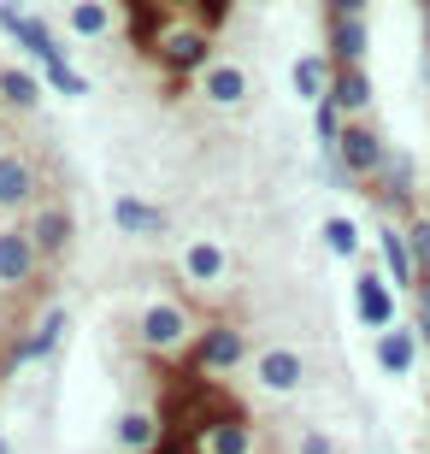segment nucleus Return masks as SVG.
<instances>
[{
    "instance_id": "nucleus-32",
    "label": "nucleus",
    "mask_w": 430,
    "mask_h": 454,
    "mask_svg": "<svg viewBox=\"0 0 430 454\" xmlns=\"http://www.w3.org/2000/svg\"><path fill=\"white\" fill-rule=\"evenodd\" d=\"M413 331H418V348H430V307L413 301Z\"/></svg>"
},
{
    "instance_id": "nucleus-12",
    "label": "nucleus",
    "mask_w": 430,
    "mask_h": 454,
    "mask_svg": "<svg viewBox=\"0 0 430 454\" xmlns=\"http://www.w3.org/2000/svg\"><path fill=\"white\" fill-rule=\"evenodd\" d=\"M35 271H42V254H35L30 231L24 224H0V289H30Z\"/></svg>"
},
{
    "instance_id": "nucleus-23",
    "label": "nucleus",
    "mask_w": 430,
    "mask_h": 454,
    "mask_svg": "<svg viewBox=\"0 0 430 454\" xmlns=\"http://www.w3.org/2000/svg\"><path fill=\"white\" fill-rule=\"evenodd\" d=\"M289 89H295V101L318 106L331 95V59H324V53H301L295 66H289Z\"/></svg>"
},
{
    "instance_id": "nucleus-38",
    "label": "nucleus",
    "mask_w": 430,
    "mask_h": 454,
    "mask_svg": "<svg viewBox=\"0 0 430 454\" xmlns=\"http://www.w3.org/2000/svg\"><path fill=\"white\" fill-rule=\"evenodd\" d=\"M0 118H6V106H0Z\"/></svg>"
},
{
    "instance_id": "nucleus-33",
    "label": "nucleus",
    "mask_w": 430,
    "mask_h": 454,
    "mask_svg": "<svg viewBox=\"0 0 430 454\" xmlns=\"http://www.w3.org/2000/svg\"><path fill=\"white\" fill-rule=\"evenodd\" d=\"M418 24H425V48H430V0H418Z\"/></svg>"
},
{
    "instance_id": "nucleus-36",
    "label": "nucleus",
    "mask_w": 430,
    "mask_h": 454,
    "mask_svg": "<svg viewBox=\"0 0 430 454\" xmlns=\"http://www.w3.org/2000/svg\"><path fill=\"white\" fill-rule=\"evenodd\" d=\"M0 454H12V442H6V431H0Z\"/></svg>"
},
{
    "instance_id": "nucleus-28",
    "label": "nucleus",
    "mask_w": 430,
    "mask_h": 454,
    "mask_svg": "<svg viewBox=\"0 0 430 454\" xmlns=\"http://www.w3.org/2000/svg\"><path fill=\"white\" fill-rule=\"evenodd\" d=\"M42 83H48V95H66V101H83L89 95V77L77 66H53V71H42Z\"/></svg>"
},
{
    "instance_id": "nucleus-27",
    "label": "nucleus",
    "mask_w": 430,
    "mask_h": 454,
    "mask_svg": "<svg viewBox=\"0 0 430 454\" xmlns=\"http://www.w3.org/2000/svg\"><path fill=\"white\" fill-rule=\"evenodd\" d=\"M407 248H413V271L430 278V213H413V219H407Z\"/></svg>"
},
{
    "instance_id": "nucleus-17",
    "label": "nucleus",
    "mask_w": 430,
    "mask_h": 454,
    "mask_svg": "<svg viewBox=\"0 0 430 454\" xmlns=\"http://www.w3.org/2000/svg\"><path fill=\"white\" fill-rule=\"evenodd\" d=\"M365 53H371L365 18H324V59L331 66H365Z\"/></svg>"
},
{
    "instance_id": "nucleus-10",
    "label": "nucleus",
    "mask_w": 430,
    "mask_h": 454,
    "mask_svg": "<svg viewBox=\"0 0 430 454\" xmlns=\"http://www.w3.org/2000/svg\"><path fill=\"white\" fill-rule=\"evenodd\" d=\"M342 166L354 171V177H360V184H371V177H378L383 166H389V142H383V130L378 124H365V118H348V130H342Z\"/></svg>"
},
{
    "instance_id": "nucleus-1",
    "label": "nucleus",
    "mask_w": 430,
    "mask_h": 454,
    "mask_svg": "<svg viewBox=\"0 0 430 454\" xmlns=\"http://www.w3.org/2000/svg\"><path fill=\"white\" fill-rule=\"evenodd\" d=\"M195 307L177 301V295H148V301L136 307V342L148 354H160V360H171V354H189L195 348Z\"/></svg>"
},
{
    "instance_id": "nucleus-5",
    "label": "nucleus",
    "mask_w": 430,
    "mask_h": 454,
    "mask_svg": "<svg viewBox=\"0 0 430 454\" xmlns=\"http://www.w3.org/2000/svg\"><path fill=\"white\" fill-rule=\"evenodd\" d=\"M360 195H371L378 201L383 219L407 224L418 213V171H413V153H389V166L371 177V189H360Z\"/></svg>"
},
{
    "instance_id": "nucleus-22",
    "label": "nucleus",
    "mask_w": 430,
    "mask_h": 454,
    "mask_svg": "<svg viewBox=\"0 0 430 454\" xmlns=\"http://www.w3.org/2000/svg\"><path fill=\"white\" fill-rule=\"evenodd\" d=\"M200 95H207L213 106H242L248 101V71L231 66V59H218V66L200 71Z\"/></svg>"
},
{
    "instance_id": "nucleus-14",
    "label": "nucleus",
    "mask_w": 430,
    "mask_h": 454,
    "mask_svg": "<svg viewBox=\"0 0 430 454\" xmlns=\"http://www.w3.org/2000/svg\"><path fill=\"white\" fill-rule=\"evenodd\" d=\"M371 360H378L383 378H413L418 372V331L413 325H389L371 337Z\"/></svg>"
},
{
    "instance_id": "nucleus-37",
    "label": "nucleus",
    "mask_w": 430,
    "mask_h": 454,
    "mask_svg": "<svg viewBox=\"0 0 430 454\" xmlns=\"http://www.w3.org/2000/svg\"><path fill=\"white\" fill-rule=\"evenodd\" d=\"M254 6H271V0H254Z\"/></svg>"
},
{
    "instance_id": "nucleus-21",
    "label": "nucleus",
    "mask_w": 430,
    "mask_h": 454,
    "mask_svg": "<svg viewBox=\"0 0 430 454\" xmlns=\"http://www.w3.org/2000/svg\"><path fill=\"white\" fill-rule=\"evenodd\" d=\"M371 95H378V89H371V71L365 66H331V101L342 106L348 118L371 113Z\"/></svg>"
},
{
    "instance_id": "nucleus-6",
    "label": "nucleus",
    "mask_w": 430,
    "mask_h": 454,
    "mask_svg": "<svg viewBox=\"0 0 430 454\" xmlns=\"http://www.w3.org/2000/svg\"><path fill=\"white\" fill-rule=\"evenodd\" d=\"M30 242H35V254H42V266H53V260H66L71 254V242H77V213H71L66 201H35V213H30Z\"/></svg>"
},
{
    "instance_id": "nucleus-26",
    "label": "nucleus",
    "mask_w": 430,
    "mask_h": 454,
    "mask_svg": "<svg viewBox=\"0 0 430 454\" xmlns=\"http://www.w3.org/2000/svg\"><path fill=\"white\" fill-rule=\"evenodd\" d=\"M342 130H348V113L331 101V95H324V101L313 106V142H318V153H336V148H342Z\"/></svg>"
},
{
    "instance_id": "nucleus-7",
    "label": "nucleus",
    "mask_w": 430,
    "mask_h": 454,
    "mask_svg": "<svg viewBox=\"0 0 430 454\" xmlns=\"http://www.w3.org/2000/svg\"><path fill=\"white\" fill-rule=\"evenodd\" d=\"M153 53H160V66L189 77V71H207L213 66V35L200 30V24H171L166 35H153Z\"/></svg>"
},
{
    "instance_id": "nucleus-2",
    "label": "nucleus",
    "mask_w": 430,
    "mask_h": 454,
    "mask_svg": "<svg viewBox=\"0 0 430 454\" xmlns=\"http://www.w3.org/2000/svg\"><path fill=\"white\" fill-rule=\"evenodd\" d=\"M183 360L195 372H207V378H231V372H242L254 360V342L236 319H207L195 331V348L183 354Z\"/></svg>"
},
{
    "instance_id": "nucleus-8",
    "label": "nucleus",
    "mask_w": 430,
    "mask_h": 454,
    "mask_svg": "<svg viewBox=\"0 0 430 454\" xmlns=\"http://www.w3.org/2000/svg\"><path fill=\"white\" fill-rule=\"evenodd\" d=\"M42 201V171L24 148H0V213H35Z\"/></svg>"
},
{
    "instance_id": "nucleus-30",
    "label": "nucleus",
    "mask_w": 430,
    "mask_h": 454,
    "mask_svg": "<svg viewBox=\"0 0 430 454\" xmlns=\"http://www.w3.org/2000/svg\"><path fill=\"white\" fill-rule=\"evenodd\" d=\"M295 454H336V437L324 431V425H307V431H301V449H295Z\"/></svg>"
},
{
    "instance_id": "nucleus-18",
    "label": "nucleus",
    "mask_w": 430,
    "mask_h": 454,
    "mask_svg": "<svg viewBox=\"0 0 430 454\" xmlns=\"http://www.w3.org/2000/svg\"><path fill=\"white\" fill-rule=\"evenodd\" d=\"M12 42H18L24 53H30V59H35L42 71H53V66H71V48L59 42V30H53L48 18H35V12H24V18H18Z\"/></svg>"
},
{
    "instance_id": "nucleus-16",
    "label": "nucleus",
    "mask_w": 430,
    "mask_h": 454,
    "mask_svg": "<svg viewBox=\"0 0 430 454\" xmlns=\"http://www.w3.org/2000/svg\"><path fill=\"white\" fill-rule=\"evenodd\" d=\"M113 224L118 236H166L171 231V213L160 201H148V195H113Z\"/></svg>"
},
{
    "instance_id": "nucleus-9",
    "label": "nucleus",
    "mask_w": 430,
    "mask_h": 454,
    "mask_svg": "<svg viewBox=\"0 0 430 454\" xmlns=\"http://www.w3.org/2000/svg\"><path fill=\"white\" fill-rule=\"evenodd\" d=\"M195 449L200 454H260V425L248 413H213L195 425Z\"/></svg>"
},
{
    "instance_id": "nucleus-19",
    "label": "nucleus",
    "mask_w": 430,
    "mask_h": 454,
    "mask_svg": "<svg viewBox=\"0 0 430 454\" xmlns=\"http://www.w3.org/2000/svg\"><path fill=\"white\" fill-rule=\"evenodd\" d=\"M113 442H118V454H153L160 449V413L153 407H118Z\"/></svg>"
},
{
    "instance_id": "nucleus-15",
    "label": "nucleus",
    "mask_w": 430,
    "mask_h": 454,
    "mask_svg": "<svg viewBox=\"0 0 430 454\" xmlns=\"http://www.w3.org/2000/svg\"><path fill=\"white\" fill-rule=\"evenodd\" d=\"M378 266H383V278L395 289H413L418 284V271H413V248H407V224H395V219H378Z\"/></svg>"
},
{
    "instance_id": "nucleus-11",
    "label": "nucleus",
    "mask_w": 430,
    "mask_h": 454,
    "mask_svg": "<svg viewBox=\"0 0 430 454\" xmlns=\"http://www.w3.org/2000/svg\"><path fill=\"white\" fill-rule=\"evenodd\" d=\"M254 378H260L265 395H295L307 384V360L289 342H265V348H254Z\"/></svg>"
},
{
    "instance_id": "nucleus-20",
    "label": "nucleus",
    "mask_w": 430,
    "mask_h": 454,
    "mask_svg": "<svg viewBox=\"0 0 430 454\" xmlns=\"http://www.w3.org/2000/svg\"><path fill=\"white\" fill-rule=\"evenodd\" d=\"M42 95H48V83H42V71H24V66H0V106L18 118L42 113Z\"/></svg>"
},
{
    "instance_id": "nucleus-35",
    "label": "nucleus",
    "mask_w": 430,
    "mask_h": 454,
    "mask_svg": "<svg viewBox=\"0 0 430 454\" xmlns=\"http://www.w3.org/2000/svg\"><path fill=\"white\" fill-rule=\"evenodd\" d=\"M6 337H12V331H6V319H0V354H6Z\"/></svg>"
},
{
    "instance_id": "nucleus-13",
    "label": "nucleus",
    "mask_w": 430,
    "mask_h": 454,
    "mask_svg": "<svg viewBox=\"0 0 430 454\" xmlns=\"http://www.w3.org/2000/svg\"><path fill=\"white\" fill-rule=\"evenodd\" d=\"M177 266H183V278H189V284L218 289L224 278H231V248H224L218 236H189V242H183V254H177Z\"/></svg>"
},
{
    "instance_id": "nucleus-24",
    "label": "nucleus",
    "mask_w": 430,
    "mask_h": 454,
    "mask_svg": "<svg viewBox=\"0 0 430 454\" xmlns=\"http://www.w3.org/2000/svg\"><path fill=\"white\" fill-rule=\"evenodd\" d=\"M318 236H324V254H331V260H348V266L365 260V236H360V224L348 219V213H331V219L318 224Z\"/></svg>"
},
{
    "instance_id": "nucleus-29",
    "label": "nucleus",
    "mask_w": 430,
    "mask_h": 454,
    "mask_svg": "<svg viewBox=\"0 0 430 454\" xmlns=\"http://www.w3.org/2000/svg\"><path fill=\"white\" fill-rule=\"evenodd\" d=\"M318 177H324L331 189H360V177L342 166V153H318Z\"/></svg>"
},
{
    "instance_id": "nucleus-31",
    "label": "nucleus",
    "mask_w": 430,
    "mask_h": 454,
    "mask_svg": "<svg viewBox=\"0 0 430 454\" xmlns=\"http://www.w3.org/2000/svg\"><path fill=\"white\" fill-rule=\"evenodd\" d=\"M371 0H324V18H365Z\"/></svg>"
},
{
    "instance_id": "nucleus-3",
    "label": "nucleus",
    "mask_w": 430,
    "mask_h": 454,
    "mask_svg": "<svg viewBox=\"0 0 430 454\" xmlns=\"http://www.w3.org/2000/svg\"><path fill=\"white\" fill-rule=\"evenodd\" d=\"M66 331H71V307L53 301L30 331H18V337L6 342V354H0V378H12V372H24V366H48L53 354L66 348Z\"/></svg>"
},
{
    "instance_id": "nucleus-34",
    "label": "nucleus",
    "mask_w": 430,
    "mask_h": 454,
    "mask_svg": "<svg viewBox=\"0 0 430 454\" xmlns=\"http://www.w3.org/2000/svg\"><path fill=\"white\" fill-rule=\"evenodd\" d=\"M413 301H425V307H430V278H418V289H413Z\"/></svg>"
},
{
    "instance_id": "nucleus-25",
    "label": "nucleus",
    "mask_w": 430,
    "mask_h": 454,
    "mask_svg": "<svg viewBox=\"0 0 430 454\" xmlns=\"http://www.w3.org/2000/svg\"><path fill=\"white\" fill-rule=\"evenodd\" d=\"M66 24H71V35L100 42V35L113 30V6H106V0H71V6H66Z\"/></svg>"
},
{
    "instance_id": "nucleus-4",
    "label": "nucleus",
    "mask_w": 430,
    "mask_h": 454,
    "mask_svg": "<svg viewBox=\"0 0 430 454\" xmlns=\"http://www.w3.org/2000/svg\"><path fill=\"white\" fill-rule=\"evenodd\" d=\"M354 319L378 337V331H389V325H401V289L383 278V266H371V260H360L354 266Z\"/></svg>"
}]
</instances>
